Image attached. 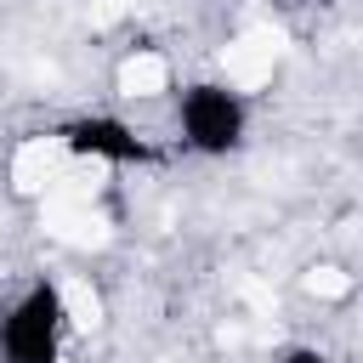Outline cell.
Here are the masks:
<instances>
[{
	"mask_svg": "<svg viewBox=\"0 0 363 363\" xmlns=\"http://www.w3.org/2000/svg\"><path fill=\"white\" fill-rule=\"evenodd\" d=\"M289 6H318V0H289Z\"/></svg>",
	"mask_w": 363,
	"mask_h": 363,
	"instance_id": "6",
	"label": "cell"
},
{
	"mask_svg": "<svg viewBox=\"0 0 363 363\" xmlns=\"http://www.w3.org/2000/svg\"><path fill=\"white\" fill-rule=\"evenodd\" d=\"M164 108H170V147L199 164H227L255 136V96L227 74L176 79Z\"/></svg>",
	"mask_w": 363,
	"mask_h": 363,
	"instance_id": "1",
	"label": "cell"
},
{
	"mask_svg": "<svg viewBox=\"0 0 363 363\" xmlns=\"http://www.w3.org/2000/svg\"><path fill=\"white\" fill-rule=\"evenodd\" d=\"M170 85H176L170 57H164V51H153V45L125 51V57H119V68H113V91H119L125 102H153V96H170Z\"/></svg>",
	"mask_w": 363,
	"mask_h": 363,
	"instance_id": "4",
	"label": "cell"
},
{
	"mask_svg": "<svg viewBox=\"0 0 363 363\" xmlns=\"http://www.w3.org/2000/svg\"><path fill=\"white\" fill-rule=\"evenodd\" d=\"M57 142L62 159L74 164H96V170H153L164 159V147L119 108H74L68 119H57L45 130Z\"/></svg>",
	"mask_w": 363,
	"mask_h": 363,
	"instance_id": "3",
	"label": "cell"
},
{
	"mask_svg": "<svg viewBox=\"0 0 363 363\" xmlns=\"http://www.w3.org/2000/svg\"><path fill=\"white\" fill-rule=\"evenodd\" d=\"M272 363H340V357H335L323 340H295V346H284Z\"/></svg>",
	"mask_w": 363,
	"mask_h": 363,
	"instance_id": "5",
	"label": "cell"
},
{
	"mask_svg": "<svg viewBox=\"0 0 363 363\" xmlns=\"http://www.w3.org/2000/svg\"><path fill=\"white\" fill-rule=\"evenodd\" d=\"M74 340L62 278L34 272L0 301V363H74Z\"/></svg>",
	"mask_w": 363,
	"mask_h": 363,
	"instance_id": "2",
	"label": "cell"
}]
</instances>
